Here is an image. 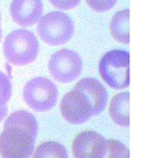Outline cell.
Wrapping results in <instances>:
<instances>
[{"instance_id":"6da1fadb","label":"cell","mask_w":152,"mask_h":158,"mask_svg":"<svg viewBox=\"0 0 152 158\" xmlns=\"http://www.w3.org/2000/svg\"><path fill=\"white\" fill-rule=\"evenodd\" d=\"M40 44L32 32L18 29L11 32L4 40L3 54L5 59L15 66H24L35 61Z\"/></svg>"},{"instance_id":"7a4b0ae2","label":"cell","mask_w":152,"mask_h":158,"mask_svg":"<svg viewBox=\"0 0 152 158\" xmlns=\"http://www.w3.org/2000/svg\"><path fill=\"white\" fill-rule=\"evenodd\" d=\"M129 53L123 50H113L100 59L98 71L109 87L115 90L129 86Z\"/></svg>"},{"instance_id":"3957f363","label":"cell","mask_w":152,"mask_h":158,"mask_svg":"<svg viewBox=\"0 0 152 158\" xmlns=\"http://www.w3.org/2000/svg\"><path fill=\"white\" fill-rule=\"evenodd\" d=\"M74 26L70 16L61 11H51L38 21V36L49 46H62L70 41Z\"/></svg>"},{"instance_id":"277c9868","label":"cell","mask_w":152,"mask_h":158,"mask_svg":"<svg viewBox=\"0 0 152 158\" xmlns=\"http://www.w3.org/2000/svg\"><path fill=\"white\" fill-rule=\"evenodd\" d=\"M23 98L26 104L33 111L44 113L52 110L57 103L58 89L47 77H34L24 87Z\"/></svg>"},{"instance_id":"5b68a950","label":"cell","mask_w":152,"mask_h":158,"mask_svg":"<svg viewBox=\"0 0 152 158\" xmlns=\"http://www.w3.org/2000/svg\"><path fill=\"white\" fill-rule=\"evenodd\" d=\"M35 138L19 128H4L0 133L2 158H30L33 155Z\"/></svg>"},{"instance_id":"8992f818","label":"cell","mask_w":152,"mask_h":158,"mask_svg":"<svg viewBox=\"0 0 152 158\" xmlns=\"http://www.w3.org/2000/svg\"><path fill=\"white\" fill-rule=\"evenodd\" d=\"M82 60L76 52L67 49L59 50L49 61V71L53 79L60 83L76 81L82 73Z\"/></svg>"},{"instance_id":"52a82bcc","label":"cell","mask_w":152,"mask_h":158,"mask_svg":"<svg viewBox=\"0 0 152 158\" xmlns=\"http://www.w3.org/2000/svg\"><path fill=\"white\" fill-rule=\"evenodd\" d=\"M60 112L68 123L83 124L92 117V104L84 92L74 87L62 97Z\"/></svg>"},{"instance_id":"ba28073f","label":"cell","mask_w":152,"mask_h":158,"mask_svg":"<svg viewBox=\"0 0 152 158\" xmlns=\"http://www.w3.org/2000/svg\"><path fill=\"white\" fill-rule=\"evenodd\" d=\"M74 158H103L107 153V139L96 131H83L74 139Z\"/></svg>"},{"instance_id":"9c48e42d","label":"cell","mask_w":152,"mask_h":158,"mask_svg":"<svg viewBox=\"0 0 152 158\" xmlns=\"http://www.w3.org/2000/svg\"><path fill=\"white\" fill-rule=\"evenodd\" d=\"M41 0H13L11 4V16L16 24L23 27L37 23L43 15Z\"/></svg>"},{"instance_id":"30bf717a","label":"cell","mask_w":152,"mask_h":158,"mask_svg":"<svg viewBox=\"0 0 152 158\" xmlns=\"http://www.w3.org/2000/svg\"><path fill=\"white\" fill-rule=\"evenodd\" d=\"M74 88L82 90L88 96L92 104V116H97L103 113L108 103V91L98 80L84 77L77 83Z\"/></svg>"},{"instance_id":"8fae6325","label":"cell","mask_w":152,"mask_h":158,"mask_svg":"<svg viewBox=\"0 0 152 158\" xmlns=\"http://www.w3.org/2000/svg\"><path fill=\"white\" fill-rule=\"evenodd\" d=\"M109 114L112 121L121 127H129V93L121 92L111 99Z\"/></svg>"},{"instance_id":"7c38bea8","label":"cell","mask_w":152,"mask_h":158,"mask_svg":"<svg viewBox=\"0 0 152 158\" xmlns=\"http://www.w3.org/2000/svg\"><path fill=\"white\" fill-rule=\"evenodd\" d=\"M19 128L29 135H31L33 138H36L38 131V124L36 119L31 113H29L25 110L14 112L6 118L4 122V128Z\"/></svg>"},{"instance_id":"4fadbf2b","label":"cell","mask_w":152,"mask_h":158,"mask_svg":"<svg viewBox=\"0 0 152 158\" xmlns=\"http://www.w3.org/2000/svg\"><path fill=\"white\" fill-rule=\"evenodd\" d=\"M111 34L118 43L129 44V10H123L115 14L111 21Z\"/></svg>"},{"instance_id":"5bb4252c","label":"cell","mask_w":152,"mask_h":158,"mask_svg":"<svg viewBox=\"0 0 152 158\" xmlns=\"http://www.w3.org/2000/svg\"><path fill=\"white\" fill-rule=\"evenodd\" d=\"M32 158H68L65 147L58 142H44L33 152Z\"/></svg>"},{"instance_id":"9a60e30c","label":"cell","mask_w":152,"mask_h":158,"mask_svg":"<svg viewBox=\"0 0 152 158\" xmlns=\"http://www.w3.org/2000/svg\"><path fill=\"white\" fill-rule=\"evenodd\" d=\"M103 158H129V150L117 139H107V153Z\"/></svg>"},{"instance_id":"2e32d148","label":"cell","mask_w":152,"mask_h":158,"mask_svg":"<svg viewBox=\"0 0 152 158\" xmlns=\"http://www.w3.org/2000/svg\"><path fill=\"white\" fill-rule=\"evenodd\" d=\"M11 96V84L7 76L0 71V108L6 106Z\"/></svg>"},{"instance_id":"e0dca14e","label":"cell","mask_w":152,"mask_h":158,"mask_svg":"<svg viewBox=\"0 0 152 158\" xmlns=\"http://www.w3.org/2000/svg\"><path fill=\"white\" fill-rule=\"evenodd\" d=\"M88 6L98 13L110 10L117 3V0H86Z\"/></svg>"},{"instance_id":"ac0fdd59","label":"cell","mask_w":152,"mask_h":158,"mask_svg":"<svg viewBox=\"0 0 152 158\" xmlns=\"http://www.w3.org/2000/svg\"><path fill=\"white\" fill-rule=\"evenodd\" d=\"M49 1L54 7L59 8V10H67L76 7L81 0H49Z\"/></svg>"},{"instance_id":"d6986e66","label":"cell","mask_w":152,"mask_h":158,"mask_svg":"<svg viewBox=\"0 0 152 158\" xmlns=\"http://www.w3.org/2000/svg\"><path fill=\"white\" fill-rule=\"evenodd\" d=\"M7 112H8V109L6 106L0 108V122H2L4 120V118L6 117V115H7Z\"/></svg>"},{"instance_id":"ffe728a7","label":"cell","mask_w":152,"mask_h":158,"mask_svg":"<svg viewBox=\"0 0 152 158\" xmlns=\"http://www.w3.org/2000/svg\"><path fill=\"white\" fill-rule=\"evenodd\" d=\"M1 38H2V30H1V26H0V41H1Z\"/></svg>"},{"instance_id":"44dd1931","label":"cell","mask_w":152,"mask_h":158,"mask_svg":"<svg viewBox=\"0 0 152 158\" xmlns=\"http://www.w3.org/2000/svg\"><path fill=\"white\" fill-rule=\"evenodd\" d=\"M0 21H1V15H0Z\"/></svg>"}]
</instances>
